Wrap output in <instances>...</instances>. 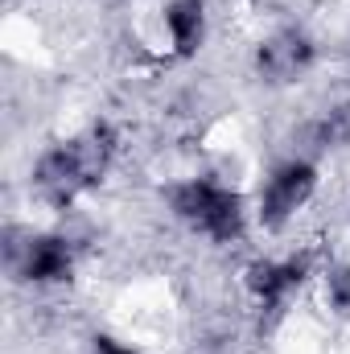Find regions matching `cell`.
I'll return each instance as SVG.
<instances>
[{"instance_id": "30bf717a", "label": "cell", "mask_w": 350, "mask_h": 354, "mask_svg": "<svg viewBox=\"0 0 350 354\" xmlns=\"http://www.w3.org/2000/svg\"><path fill=\"white\" fill-rule=\"evenodd\" d=\"M95 354H136V351H128V346H120L111 338H95Z\"/></svg>"}, {"instance_id": "7a4b0ae2", "label": "cell", "mask_w": 350, "mask_h": 354, "mask_svg": "<svg viewBox=\"0 0 350 354\" xmlns=\"http://www.w3.org/2000/svg\"><path fill=\"white\" fill-rule=\"evenodd\" d=\"M169 202H174L177 218H185L190 227H198L202 235L219 239V243H231L243 235V202L239 194L198 177V181H185L169 189Z\"/></svg>"}, {"instance_id": "ba28073f", "label": "cell", "mask_w": 350, "mask_h": 354, "mask_svg": "<svg viewBox=\"0 0 350 354\" xmlns=\"http://www.w3.org/2000/svg\"><path fill=\"white\" fill-rule=\"evenodd\" d=\"M322 140L326 145H350V107L330 111V120L322 124Z\"/></svg>"}, {"instance_id": "5b68a950", "label": "cell", "mask_w": 350, "mask_h": 354, "mask_svg": "<svg viewBox=\"0 0 350 354\" xmlns=\"http://www.w3.org/2000/svg\"><path fill=\"white\" fill-rule=\"evenodd\" d=\"M21 276L25 280H37V284H50V280H66L71 276V248L66 239H33L25 248V264H21Z\"/></svg>"}, {"instance_id": "8992f818", "label": "cell", "mask_w": 350, "mask_h": 354, "mask_svg": "<svg viewBox=\"0 0 350 354\" xmlns=\"http://www.w3.org/2000/svg\"><path fill=\"white\" fill-rule=\"evenodd\" d=\"M301 276H305L301 264H272V260H264V264L248 268V288L260 297L264 305H276L284 292H293L301 284Z\"/></svg>"}, {"instance_id": "277c9868", "label": "cell", "mask_w": 350, "mask_h": 354, "mask_svg": "<svg viewBox=\"0 0 350 354\" xmlns=\"http://www.w3.org/2000/svg\"><path fill=\"white\" fill-rule=\"evenodd\" d=\"M313 62V46L305 33L288 29V33H276L272 41H264L260 54H256V66L268 83H293L297 75H305Z\"/></svg>"}, {"instance_id": "6da1fadb", "label": "cell", "mask_w": 350, "mask_h": 354, "mask_svg": "<svg viewBox=\"0 0 350 354\" xmlns=\"http://www.w3.org/2000/svg\"><path fill=\"white\" fill-rule=\"evenodd\" d=\"M111 153H116L111 128H107V124H95L91 132L75 136L71 145L50 149V153L37 161V185H42L46 194H54V202H66V198H75L79 189H87V185H95V181L103 177Z\"/></svg>"}, {"instance_id": "3957f363", "label": "cell", "mask_w": 350, "mask_h": 354, "mask_svg": "<svg viewBox=\"0 0 350 354\" xmlns=\"http://www.w3.org/2000/svg\"><path fill=\"white\" fill-rule=\"evenodd\" d=\"M313 185H317V169L309 161L280 165L276 174L268 177V185H264V194H260V223L264 227H284L297 214V206L309 202Z\"/></svg>"}, {"instance_id": "9c48e42d", "label": "cell", "mask_w": 350, "mask_h": 354, "mask_svg": "<svg viewBox=\"0 0 350 354\" xmlns=\"http://www.w3.org/2000/svg\"><path fill=\"white\" fill-rule=\"evenodd\" d=\"M326 292H330L334 309L350 313V268H334V272H330V280H326Z\"/></svg>"}, {"instance_id": "52a82bcc", "label": "cell", "mask_w": 350, "mask_h": 354, "mask_svg": "<svg viewBox=\"0 0 350 354\" xmlns=\"http://www.w3.org/2000/svg\"><path fill=\"white\" fill-rule=\"evenodd\" d=\"M202 25H206L202 0H169V8H165V29H169V37H174L177 54H194V50H198Z\"/></svg>"}]
</instances>
